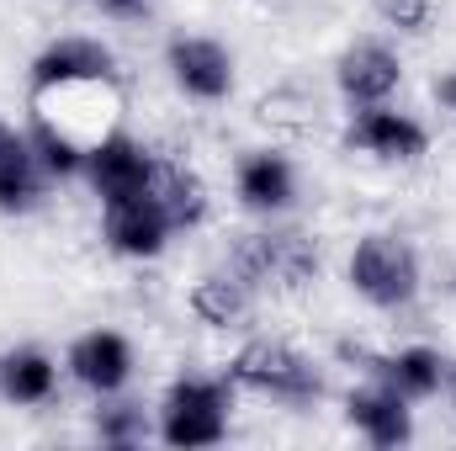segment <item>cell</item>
Segmentation results:
<instances>
[{"label": "cell", "instance_id": "obj_6", "mask_svg": "<svg viewBox=\"0 0 456 451\" xmlns=\"http://www.w3.org/2000/svg\"><path fill=\"white\" fill-rule=\"evenodd\" d=\"M86 176H91V186H96V197H102V208H107V202H122V197L149 192V181H154V154H143L127 133H107V138H96V144L86 149Z\"/></svg>", "mask_w": 456, "mask_h": 451}, {"label": "cell", "instance_id": "obj_8", "mask_svg": "<svg viewBox=\"0 0 456 451\" xmlns=\"http://www.w3.org/2000/svg\"><path fill=\"white\" fill-rule=\"evenodd\" d=\"M340 356L361 361L382 388H393V393L409 398V404L441 393V382H446V361H441L436 350H425V345H409V350H398V356H371V350H361V345H340Z\"/></svg>", "mask_w": 456, "mask_h": 451}, {"label": "cell", "instance_id": "obj_19", "mask_svg": "<svg viewBox=\"0 0 456 451\" xmlns=\"http://www.w3.org/2000/svg\"><path fill=\"white\" fill-rule=\"evenodd\" d=\"M27 144H32V154H37V165H43L48 176H75V170H86V144H80L69 127H59L48 112H37Z\"/></svg>", "mask_w": 456, "mask_h": 451}, {"label": "cell", "instance_id": "obj_24", "mask_svg": "<svg viewBox=\"0 0 456 451\" xmlns=\"http://www.w3.org/2000/svg\"><path fill=\"white\" fill-rule=\"evenodd\" d=\"M16 144H21V133H16V127H5V122H0V154H5V149H16Z\"/></svg>", "mask_w": 456, "mask_h": 451}, {"label": "cell", "instance_id": "obj_7", "mask_svg": "<svg viewBox=\"0 0 456 451\" xmlns=\"http://www.w3.org/2000/svg\"><path fill=\"white\" fill-rule=\"evenodd\" d=\"M335 80H340V96L350 102V107H382V102L398 91L403 64H398V53H393L387 43L361 37V43H350V48L340 53Z\"/></svg>", "mask_w": 456, "mask_h": 451}, {"label": "cell", "instance_id": "obj_25", "mask_svg": "<svg viewBox=\"0 0 456 451\" xmlns=\"http://www.w3.org/2000/svg\"><path fill=\"white\" fill-rule=\"evenodd\" d=\"M446 382H452V404H456V361H446Z\"/></svg>", "mask_w": 456, "mask_h": 451}, {"label": "cell", "instance_id": "obj_10", "mask_svg": "<svg viewBox=\"0 0 456 451\" xmlns=\"http://www.w3.org/2000/svg\"><path fill=\"white\" fill-rule=\"evenodd\" d=\"M175 234V224L165 218L159 197L154 192H138V197H122L107 202V244L117 255H133V260H149L165 250V239Z\"/></svg>", "mask_w": 456, "mask_h": 451}, {"label": "cell", "instance_id": "obj_14", "mask_svg": "<svg viewBox=\"0 0 456 451\" xmlns=\"http://www.w3.org/2000/svg\"><path fill=\"white\" fill-rule=\"evenodd\" d=\"M292 197H297V176L281 154L255 149L239 160V202L249 213H281V208H292Z\"/></svg>", "mask_w": 456, "mask_h": 451}, {"label": "cell", "instance_id": "obj_22", "mask_svg": "<svg viewBox=\"0 0 456 451\" xmlns=\"http://www.w3.org/2000/svg\"><path fill=\"white\" fill-rule=\"evenodd\" d=\"M96 5H102L107 16H117V21H133V16H143L154 0H96Z\"/></svg>", "mask_w": 456, "mask_h": 451}, {"label": "cell", "instance_id": "obj_13", "mask_svg": "<svg viewBox=\"0 0 456 451\" xmlns=\"http://www.w3.org/2000/svg\"><path fill=\"white\" fill-rule=\"evenodd\" d=\"M345 414L350 425L371 441V447H403L414 436V420H409V398H398L393 388H361L345 398Z\"/></svg>", "mask_w": 456, "mask_h": 451}, {"label": "cell", "instance_id": "obj_23", "mask_svg": "<svg viewBox=\"0 0 456 451\" xmlns=\"http://www.w3.org/2000/svg\"><path fill=\"white\" fill-rule=\"evenodd\" d=\"M436 91H441V102H446V107H452V112H456V75H446V80H441Z\"/></svg>", "mask_w": 456, "mask_h": 451}, {"label": "cell", "instance_id": "obj_3", "mask_svg": "<svg viewBox=\"0 0 456 451\" xmlns=\"http://www.w3.org/2000/svg\"><path fill=\"white\" fill-rule=\"evenodd\" d=\"M228 398H233L228 377H181L165 393L159 436L170 447H218L228 436Z\"/></svg>", "mask_w": 456, "mask_h": 451}, {"label": "cell", "instance_id": "obj_15", "mask_svg": "<svg viewBox=\"0 0 456 451\" xmlns=\"http://www.w3.org/2000/svg\"><path fill=\"white\" fill-rule=\"evenodd\" d=\"M191 314L202 319V324H213V330H239V324H249V314H255V287L244 282V276H202L197 287H191Z\"/></svg>", "mask_w": 456, "mask_h": 451}, {"label": "cell", "instance_id": "obj_5", "mask_svg": "<svg viewBox=\"0 0 456 451\" xmlns=\"http://www.w3.org/2000/svg\"><path fill=\"white\" fill-rule=\"evenodd\" d=\"M75 86H117V59L96 37H59L32 59V96L75 91Z\"/></svg>", "mask_w": 456, "mask_h": 451}, {"label": "cell", "instance_id": "obj_9", "mask_svg": "<svg viewBox=\"0 0 456 451\" xmlns=\"http://www.w3.org/2000/svg\"><path fill=\"white\" fill-rule=\"evenodd\" d=\"M170 75L186 96L197 102H224L233 91V59H228L224 43L213 37H170Z\"/></svg>", "mask_w": 456, "mask_h": 451}, {"label": "cell", "instance_id": "obj_1", "mask_svg": "<svg viewBox=\"0 0 456 451\" xmlns=\"http://www.w3.org/2000/svg\"><path fill=\"white\" fill-rule=\"evenodd\" d=\"M228 271L244 276L249 287H281L297 292L319 276V250L308 234L297 228H265V234H244L228 255Z\"/></svg>", "mask_w": 456, "mask_h": 451}, {"label": "cell", "instance_id": "obj_4", "mask_svg": "<svg viewBox=\"0 0 456 451\" xmlns=\"http://www.w3.org/2000/svg\"><path fill=\"white\" fill-rule=\"evenodd\" d=\"M350 287L371 308H409L419 292V260L398 234H366L350 255Z\"/></svg>", "mask_w": 456, "mask_h": 451}, {"label": "cell", "instance_id": "obj_12", "mask_svg": "<svg viewBox=\"0 0 456 451\" xmlns=\"http://www.w3.org/2000/svg\"><path fill=\"white\" fill-rule=\"evenodd\" d=\"M69 372H75V382H86L91 393H117L122 382H127V372H133V345L117 335V330H91V335H80L69 345Z\"/></svg>", "mask_w": 456, "mask_h": 451}, {"label": "cell", "instance_id": "obj_18", "mask_svg": "<svg viewBox=\"0 0 456 451\" xmlns=\"http://www.w3.org/2000/svg\"><path fill=\"white\" fill-rule=\"evenodd\" d=\"M43 165H37V154H32V144L21 138L16 149H5L0 154V208L5 213H27V208H37V197H43Z\"/></svg>", "mask_w": 456, "mask_h": 451}, {"label": "cell", "instance_id": "obj_16", "mask_svg": "<svg viewBox=\"0 0 456 451\" xmlns=\"http://www.w3.org/2000/svg\"><path fill=\"white\" fill-rule=\"evenodd\" d=\"M149 192L159 197L165 218H170L175 228H197L202 218H208V186H202V176L186 170V165H175V160H154Z\"/></svg>", "mask_w": 456, "mask_h": 451}, {"label": "cell", "instance_id": "obj_20", "mask_svg": "<svg viewBox=\"0 0 456 451\" xmlns=\"http://www.w3.org/2000/svg\"><path fill=\"white\" fill-rule=\"evenodd\" d=\"M96 430H102V441H112V447H133V441H143V409L138 404H112V409H102L96 414Z\"/></svg>", "mask_w": 456, "mask_h": 451}, {"label": "cell", "instance_id": "obj_11", "mask_svg": "<svg viewBox=\"0 0 456 451\" xmlns=\"http://www.w3.org/2000/svg\"><path fill=\"white\" fill-rule=\"evenodd\" d=\"M345 144L361 154H377V160H419L430 138L414 117L387 112V107H361V117L345 127Z\"/></svg>", "mask_w": 456, "mask_h": 451}, {"label": "cell", "instance_id": "obj_21", "mask_svg": "<svg viewBox=\"0 0 456 451\" xmlns=\"http://www.w3.org/2000/svg\"><path fill=\"white\" fill-rule=\"evenodd\" d=\"M371 5L403 32H425V21H430V0H371Z\"/></svg>", "mask_w": 456, "mask_h": 451}, {"label": "cell", "instance_id": "obj_2", "mask_svg": "<svg viewBox=\"0 0 456 451\" xmlns=\"http://www.w3.org/2000/svg\"><path fill=\"white\" fill-rule=\"evenodd\" d=\"M233 388H249V393H265V398H281V404H314L324 393V377L314 372L308 356H297L287 340H249L224 372Z\"/></svg>", "mask_w": 456, "mask_h": 451}, {"label": "cell", "instance_id": "obj_17", "mask_svg": "<svg viewBox=\"0 0 456 451\" xmlns=\"http://www.w3.org/2000/svg\"><path fill=\"white\" fill-rule=\"evenodd\" d=\"M0 393L11 404H43L53 393V361L37 350V345H21V350H5L0 356Z\"/></svg>", "mask_w": 456, "mask_h": 451}]
</instances>
